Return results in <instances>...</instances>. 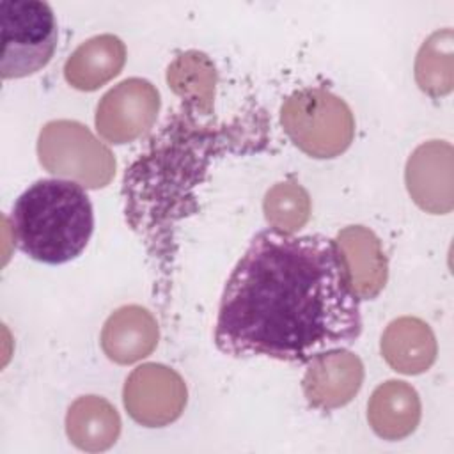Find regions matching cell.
Masks as SVG:
<instances>
[{"label": "cell", "mask_w": 454, "mask_h": 454, "mask_svg": "<svg viewBox=\"0 0 454 454\" xmlns=\"http://www.w3.org/2000/svg\"><path fill=\"white\" fill-rule=\"evenodd\" d=\"M360 333V298L335 239L264 229L225 282L215 344L234 358L307 364Z\"/></svg>", "instance_id": "6da1fadb"}, {"label": "cell", "mask_w": 454, "mask_h": 454, "mask_svg": "<svg viewBox=\"0 0 454 454\" xmlns=\"http://www.w3.org/2000/svg\"><path fill=\"white\" fill-rule=\"evenodd\" d=\"M14 241L23 254L44 264L76 259L94 231L92 204L82 184L69 179H39L14 202Z\"/></svg>", "instance_id": "7a4b0ae2"}, {"label": "cell", "mask_w": 454, "mask_h": 454, "mask_svg": "<svg viewBox=\"0 0 454 454\" xmlns=\"http://www.w3.org/2000/svg\"><path fill=\"white\" fill-rule=\"evenodd\" d=\"M280 122L293 144L312 158H335L355 135L349 106L323 89H301L280 108Z\"/></svg>", "instance_id": "3957f363"}, {"label": "cell", "mask_w": 454, "mask_h": 454, "mask_svg": "<svg viewBox=\"0 0 454 454\" xmlns=\"http://www.w3.org/2000/svg\"><path fill=\"white\" fill-rule=\"evenodd\" d=\"M0 27L4 80L34 74L51 60L59 32L55 14L46 2L2 0Z\"/></svg>", "instance_id": "277c9868"}, {"label": "cell", "mask_w": 454, "mask_h": 454, "mask_svg": "<svg viewBox=\"0 0 454 454\" xmlns=\"http://www.w3.org/2000/svg\"><path fill=\"white\" fill-rule=\"evenodd\" d=\"M37 154L48 172L85 188H103L115 174L112 151L76 121L44 124L37 140Z\"/></svg>", "instance_id": "5b68a950"}, {"label": "cell", "mask_w": 454, "mask_h": 454, "mask_svg": "<svg viewBox=\"0 0 454 454\" xmlns=\"http://www.w3.org/2000/svg\"><path fill=\"white\" fill-rule=\"evenodd\" d=\"M124 406L142 426L161 427L174 422L186 406V385L170 367L144 364L124 385Z\"/></svg>", "instance_id": "8992f818"}, {"label": "cell", "mask_w": 454, "mask_h": 454, "mask_svg": "<svg viewBox=\"0 0 454 454\" xmlns=\"http://www.w3.org/2000/svg\"><path fill=\"white\" fill-rule=\"evenodd\" d=\"M160 94L142 78H128L110 89L96 110V128L112 144H126L142 137L156 121Z\"/></svg>", "instance_id": "52a82bcc"}, {"label": "cell", "mask_w": 454, "mask_h": 454, "mask_svg": "<svg viewBox=\"0 0 454 454\" xmlns=\"http://www.w3.org/2000/svg\"><path fill=\"white\" fill-rule=\"evenodd\" d=\"M364 365L360 358L342 348L325 351L307 362L301 381L307 401L319 410H335L349 403L360 390Z\"/></svg>", "instance_id": "ba28073f"}, {"label": "cell", "mask_w": 454, "mask_h": 454, "mask_svg": "<svg viewBox=\"0 0 454 454\" xmlns=\"http://www.w3.org/2000/svg\"><path fill=\"white\" fill-rule=\"evenodd\" d=\"M406 186L411 199L429 213L452 207V149L431 140L415 149L406 165Z\"/></svg>", "instance_id": "9c48e42d"}, {"label": "cell", "mask_w": 454, "mask_h": 454, "mask_svg": "<svg viewBox=\"0 0 454 454\" xmlns=\"http://www.w3.org/2000/svg\"><path fill=\"white\" fill-rule=\"evenodd\" d=\"M335 243L344 257L355 294L360 300L376 298L388 275L387 257L376 234L364 225H349L339 231Z\"/></svg>", "instance_id": "30bf717a"}, {"label": "cell", "mask_w": 454, "mask_h": 454, "mask_svg": "<svg viewBox=\"0 0 454 454\" xmlns=\"http://www.w3.org/2000/svg\"><path fill=\"white\" fill-rule=\"evenodd\" d=\"M158 325L153 314L138 305L117 309L105 323L101 348L117 364H133L153 353L158 344Z\"/></svg>", "instance_id": "8fae6325"}, {"label": "cell", "mask_w": 454, "mask_h": 454, "mask_svg": "<svg viewBox=\"0 0 454 454\" xmlns=\"http://www.w3.org/2000/svg\"><path fill=\"white\" fill-rule=\"evenodd\" d=\"M126 60L122 41L103 34L82 43L66 60L64 76L78 90H96L117 76Z\"/></svg>", "instance_id": "7c38bea8"}, {"label": "cell", "mask_w": 454, "mask_h": 454, "mask_svg": "<svg viewBox=\"0 0 454 454\" xmlns=\"http://www.w3.org/2000/svg\"><path fill=\"white\" fill-rule=\"evenodd\" d=\"M381 355L394 371L419 374L427 371L434 362L436 340L424 321L399 317L381 335Z\"/></svg>", "instance_id": "4fadbf2b"}, {"label": "cell", "mask_w": 454, "mask_h": 454, "mask_svg": "<svg viewBox=\"0 0 454 454\" xmlns=\"http://www.w3.org/2000/svg\"><path fill=\"white\" fill-rule=\"evenodd\" d=\"M367 419L374 433L385 440L411 434L420 420V401L413 387L390 380L380 385L367 404Z\"/></svg>", "instance_id": "5bb4252c"}, {"label": "cell", "mask_w": 454, "mask_h": 454, "mask_svg": "<svg viewBox=\"0 0 454 454\" xmlns=\"http://www.w3.org/2000/svg\"><path fill=\"white\" fill-rule=\"evenodd\" d=\"M66 431L82 450L98 452L112 447L121 433L117 410L99 395L78 397L67 410Z\"/></svg>", "instance_id": "9a60e30c"}, {"label": "cell", "mask_w": 454, "mask_h": 454, "mask_svg": "<svg viewBox=\"0 0 454 454\" xmlns=\"http://www.w3.org/2000/svg\"><path fill=\"white\" fill-rule=\"evenodd\" d=\"M167 82L177 96L192 101L200 112H211L216 73L204 53L186 51L179 55L168 66Z\"/></svg>", "instance_id": "2e32d148"}, {"label": "cell", "mask_w": 454, "mask_h": 454, "mask_svg": "<svg viewBox=\"0 0 454 454\" xmlns=\"http://www.w3.org/2000/svg\"><path fill=\"white\" fill-rule=\"evenodd\" d=\"M419 87L438 98L452 90V30L434 32L419 50L415 62Z\"/></svg>", "instance_id": "e0dca14e"}, {"label": "cell", "mask_w": 454, "mask_h": 454, "mask_svg": "<svg viewBox=\"0 0 454 454\" xmlns=\"http://www.w3.org/2000/svg\"><path fill=\"white\" fill-rule=\"evenodd\" d=\"M264 216L273 229L294 232L310 215V199L305 188L294 181L277 183L264 197Z\"/></svg>", "instance_id": "ac0fdd59"}]
</instances>
